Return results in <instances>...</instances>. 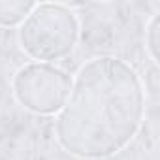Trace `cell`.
I'll return each instance as SVG.
<instances>
[{
  "instance_id": "6da1fadb",
  "label": "cell",
  "mask_w": 160,
  "mask_h": 160,
  "mask_svg": "<svg viewBox=\"0 0 160 160\" xmlns=\"http://www.w3.org/2000/svg\"><path fill=\"white\" fill-rule=\"evenodd\" d=\"M145 94L134 68L113 57L89 60L72 81L58 111L57 139L81 158H106L122 151L138 134Z\"/></svg>"
},
{
  "instance_id": "7a4b0ae2",
  "label": "cell",
  "mask_w": 160,
  "mask_h": 160,
  "mask_svg": "<svg viewBox=\"0 0 160 160\" xmlns=\"http://www.w3.org/2000/svg\"><path fill=\"white\" fill-rule=\"evenodd\" d=\"M77 36V17L64 4L55 2L36 4L19 28L23 51L38 62L66 57L75 47Z\"/></svg>"
},
{
  "instance_id": "3957f363",
  "label": "cell",
  "mask_w": 160,
  "mask_h": 160,
  "mask_svg": "<svg viewBox=\"0 0 160 160\" xmlns=\"http://www.w3.org/2000/svg\"><path fill=\"white\" fill-rule=\"evenodd\" d=\"M13 96L28 111L38 115H51L62 109L72 89L70 75L49 64L30 62L13 75Z\"/></svg>"
},
{
  "instance_id": "277c9868",
  "label": "cell",
  "mask_w": 160,
  "mask_h": 160,
  "mask_svg": "<svg viewBox=\"0 0 160 160\" xmlns=\"http://www.w3.org/2000/svg\"><path fill=\"white\" fill-rule=\"evenodd\" d=\"M34 6V2H23V0H0V25L15 27L23 23Z\"/></svg>"
},
{
  "instance_id": "5b68a950",
  "label": "cell",
  "mask_w": 160,
  "mask_h": 160,
  "mask_svg": "<svg viewBox=\"0 0 160 160\" xmlns=\"http://www.w3.org/2000/svg\"><path fill=\"white\" fill-rule=\"evenodd\" d=\"M158 23H160V17L154 15L147 28V49L154 62H158Z\"/></svg>"
}]
</instances>
